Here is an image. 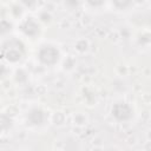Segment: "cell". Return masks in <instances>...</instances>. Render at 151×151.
I'll use <instances>...</instances> for the list:
<instances>
[{"mask_svg": "<svg viewBox=\"0 0 151 151\" xmlns=\"http://www.w3.org/2000/svg\"><path fill=\"white\" fill-rule=\"evenodd\" d=\"M27 7H34L35 5H37V2H38V0H21Z\"/></svg>", "mask_w": 151, "mask_h": 151, "instance_id": "ba28073f", "label": "cell"}, {"mask_svg": "<svg viewBox=\"0 0 151 151\" xmlns=\"http://www.w3.org/2000/svg\"><path fill=\"white\" fill-rule=\"evenodd\" d=\"M87 2L93 7H98V6H101L105 2V0H87Z\"/></svg>", "mask_w": 151, "mask_h": 151, "instance_id": "52a82bcc", "label": "cell"}, {"mask_svg": "<svg viewBox=\"0 0 151 151\" xmlns=\"http://www.w3.org/2000/svg\"><path fill=\"white\" fill-rule=\"evenodd\" d=\"M28 119H29L31 124H33V125H41L44 123V120H45V114H44V112L41 110L34 109V110H32L29 112Z\"/></svg>", "mask_w": 151, "mask_h": 151, "instance_id": "5b68a950", "label": "cell"}, {"mask_svg": "<svg viewBox=\"0 0 151 151\" xmlns=\"http://www.w3.org/2000/svg\"><path fill=\"white\" fill-rule=\"evenodd\" d=\"M113 117L119 122H126L132 117V109L126 103H117L112 107Z\"/></svg>", "mask_w": 151, "mask_h": 151, "instance_id": "3957f363", "label": "cell"}, {"mask_svg": "<svg viewBox=\"0 0 151 151\" xmlns=\"http://www.w3.org/2000/svg\"><path fill=\"white\" fill-rule=\"evenodd\" d=\"M39 60L45 65H53L59 59V51L51 45H45L39 51Z\"/></svg>", "mask_w": 151, "mask_h": 151, "instance_id": "7a4b0ae2", "label": "cell"}, {"mask_svg": "<svg viewBox=\"0 0 151 151\" xmlns=\"http://www.w3.org/2000/svg\"><path fill=\"white\" fill-rule=\"evenodd\" d=\"M21 31L28 37H34L39 33V25L32 18H29L21 25Z\"/></svg>", "mask_w": 151, "mask_h": 151, "instance_id": "277c9868", "label": "cell"}, {"mask_svg": "<svg viewBox=\"0 0 151 151\" xmlns=\"http://www.w3.org/2000/svg\"><path fill=\"white\" fill-rule=\"evenodd\" d=\"M24 45L15 39L6 41V44L2 47V55L8 60V61H18L22 58L24 55Z\"/></svg>", "mask_w": 151, "mask_h": 151, "instance_id": "6da1fadb", "label": "cell"}, {"mask_svg": "<svg viewBox=\"0 0 151 151\" xmlns=\"http://www.w3.org/2000/svg\"><path fill=\"white\" fill-rule=\"evenodd\" d=\"M133 0H112V2L114 4V6L119 9H125L127 8L131 4H132Z\"/></svg>", "mask_w": 151, "mask_h": 151, "instance_id": "8992f818", "label": "cell"}]
</instances>
